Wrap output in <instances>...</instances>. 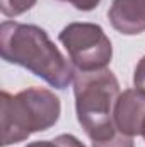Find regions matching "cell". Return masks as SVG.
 <instances>
[{"mask_svg": "<svg viewBox=\"0 0 145 147\" xmlns=\"http://www.w3.org/2000/svg\"><path fill=\"white\" fill-rule=\"evenodd\" d=\"M36 5V0H0V10L5 17H17Z\"/></svg>", "mask_w": 145, "mask_h": 147, "instance_id": "obj_7", "label": "cell"}, {"mask_svg": "<svg viewBox=\"0 0 145 147\" xmlns=\"http://www.w3.org/2000/svg\"><path fill=\"white\" fill-rule=\"evenodd\" d=\"M133 84H135V87H138V89L145 91V57L138 62V65L135 67Z\"/></svg>", "mask_w": 145, "mask_h": 147, "instance_id": "obj_10", "label": "cell"}, {"mask_svg": "<svg viewBox=\"0 0 145 147\" xmlns=\"http://www.w3.org/2000/svg\"><path fill=\"white\" fill-rule=\"evenodd\" d=\"M92 147H133V140H132V137L116 132L113 137H109L106 140L92 142Z\"/></svg>", "mask_w": 145, "mask_h": 147, "instance_id": "obj_8", "label": "cell"}, {"mask_svg": "<svg viewBox=\"0 0 145 147\" xmlns=\"http://www.w3.org/2000/svg\"><path fill=\"white\" fill-rule=\"evenodd\" d=\"M113 121L116 130L123 135H142L145 125V91L138 87L123 91L114 103Z\"/></svg>", "mask_w": 145, "mask_h": 147, "instance_id": "obj_5", "label": "cell"}, {"mask_svg": "<svg viewBox=\"0 0 145 147\" xmlns=\"http://www.w3.org/2000/svg\"><path fill=\"white\" fill-rule=\"evenodd\" d=\"M73 94L77 120L92 142L106 140L118 132L113 121V110L121 92L118 79L111 70L77 74Z\"/></svg>", "mask_w": 145, "mask_h": 147, "instance_id": "obj_3", "label": "cell"}, {"mask_svg": "<svg viewBox=\"0 0 145 147\" xmlns=\"http://www.w3.org/2000/svg\"><path fill=\"white\" fill-rule=\"evenodd\" d=\"M58 39L80 72L103 70L113 58L111 41L97 24L72 22L62 29Z\"/></svg>", "mask_w": 145, "mask_h": 147, "instance_id": "obj_4", "label": "cell"}, {"mask_svg": "<svg viewBox=\"0 0 145 147\" xmlns=\"http://www.w3.org/2000/svg\"><path fill=\"white\" fill-rule=\"evenodd\" d=\"M2 147L51 128L62 113L60 99L48 89L28 87L15 96L2 91Z\"/></svg>", "mask_w": 145, "mask_h": 147, "instance_id": "obj_2", "label": "cell"}, {"mask_svg": "<svg viewBox=\"0 0 145 147\" xmlns=\"http://www.w3.org/2000/svg\"><path fill=\"white\" fill-rule=\"evenodd\" d=\"M108 17L118 33L140 34L145 31V0H113Z\"/></svg>", "mask_w": 145, "mask_h": 147, "instance_id": "obj_6", "label": "cell"}, {"mask_svg": "<svg viewBox=\"0 0 145 147\" xmlns=\"http://www.w3.org/2000/svg\"><path fill=\"white\" fill-rule=\"evenodd\" d=\"M142 137L145 139V125H144V128H142Z\"/></svg>", "mask_w": 145, "mask_h": 147, "instance_id": "obj_13", "label": "cell"}, {"mask_svg": "<svg viewBox=\"0 0 145 147\" xmlns=\"http://www.w3.org/2000/svg\"><path fill=\"white\" fill-rule=\"evenodd\" d=\"M60 2H68L70 5H73L79 10H92L97 7V3L101 0H60Z\"/></svg>", "mask_w": 145, "mask_h": 147, "instance_id": "obj_11", "label": "cell"}, {"mask_svg": "<svg viewBox=\"0 0 145 147\" xmlns=\"http://www.w3.org/2000/svg\"><path fill=\"white\" fill-rule=\"evenodd\" d=\"M2 58L28 69L56 89H65L75 80L73 67L48 38L46 31L34 24L5 21L0 26Z\"/></svg>", "mask_w": 145, "mask_h": 147, "instance_id": "obj_1", "label": "cell"}, {"mask_svg": "<svg viewBox=\"0 0 145 147\" xmlns=\"http://www.w3.org/2000/svg\"><path fill=\"white\" fill-rule=\"evenodd\" d=\"M46 147H85V146L77 137L63 134V135L55 137L53 140H46Z\"/></svg>", "mask_w": 145, "mask_h": 147, "instance_id": "obj_9", "label": "cell"}, {"mask_svg": "<svg viewBox=\"0 0 145 147\" xmlns=\"http://www.w3.org/2000/svg\"><path fill=\"white\" fill-rule=\"evenodd\" d=\"M26 147H46V140H38V142H31Z\"/></svg>", "mask_w": 145, "mask_h": 147, "instance_id": "obj_12", "label": "cell"}]
</instances>
